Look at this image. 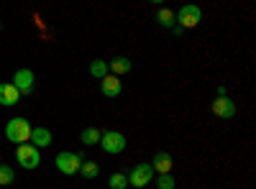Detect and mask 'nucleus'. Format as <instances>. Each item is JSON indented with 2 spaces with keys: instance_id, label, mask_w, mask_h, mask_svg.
Here are the masks:
<instances>
[{
  "instance_id": "obj_1",
  "label": "nucleus",
  "mask_w": 256,
  "mask_h": 189,
  "mask_svg": "<svg viewBox=\"0 0 256 189\" xmlns=\"http://www.w3.org/2000/svg\"><path fill=\"white\" fill-rule=\"evenodd\" d=\"M31 131H34V125L26 118H10L6 123V138L10 143H18V146L31 141Z\"/></svg>"
},
{
  "instance_id": "obj_2",
  "label": "nucleus",
  "mask_w": 256,
  "mask_h": 189,
  "mask_svg": "<svg viewBox=\"0 0 256 189\" xmlns=\"http://www.w3.org/2000/svg\"><path fill=\"white\" fill-rule=\"evenodd\" d=\"M174 20H177L180 28H195V26H200V20H202V10H200V5L187 3V5L180 8V13H174Z\"/></svg>"
},
{
  "instance_id": "obj_3",
  "label": "nucleus",
  "mask_w": 256,
  "mask_h": 189,
  "mask_svg": "<svg viewBox=\"0 0 256 189\" xmlns=\"http://www.w3.org/2000/svg\"><path fill=\"white\" fill-rule=\"evenodd\" d=\"M100 146H102V151L105 154H110V156H116V154H123L126 151V136L123 133H118V131H102V136H100Z\"/></svg>"
},
{
  "instance_id": "obj_4",
  "label": "nucleus",
  "mask_w": 256,
  "mask_h": 189,
  "mask_svg": "<svg viewBox=\"0 0 256 189\" xmlns=\"http://www.w3.org/2000/svg\"><path fill=\"white\" fill-rule=\"evenodd\" d=\"M16 159H18V164L24 166V169H36V166L41 164V154H38V149L34 143H20L18 149H16Z\"/></svg>"
},
{
  "instance_id": "obj_5",
  "label": "nucleus",
  "mask_w": 256,
  "mask_h": 189,
  "mask_svg": "<svg viewBox=\"0 0 256 189\" xmlns=\"http://www.w3.org/2000/svg\"><path fill=\"white\" fill-rule=\"evenodd\" d=\"M82 154H74V151H62L56 156V169L64 174V177H72L80 172V166H82Z\"/></svg>"
},
{
  "instance_id": "obj_6",
  "label": "nucleus",
  "mask_w": 256,
  "mask_h": 189,
  "mask_svg": "<svg viewBox=\"0 0 256 189\" xmlns=\"http://www.w3.org/2000/svg\"><path fill=\"white\" fill-rule=\"evenodd\" d=\"M128 177V187H136V189H144L146 184H152L154 179V169H152V164H136L131 174H126Z\"/></svg>"
},
{
  "instance_id": "obj_7",
  "label": "nucleus",
  "mask_w": 256,
  "mask_h": 189,
  "mask_svg": "<svg viewBox=\"0 0 256 189\" xmlns=\"http://www.w3.org/2000/svg\"><path fill=\"white\" fill-rule=\"evenodd\" d=\"M10 85H13L20 95H31V92H34V85H36V77H34L31 69L24 67V69H18V72H16V77H13Z\"/></svg>"
},
{
  "instance_id": "obj_8",
  "label": "nucleus",
  "mask_w": 256,
  "mask_h": 189,
  "mask_svg": "<svg viewBox=\"0 0 256 189\" xmlns=\"http://www.w3.org/2000/svg\"><path fill=\"white\" fill-rule=\"evenodd\" d=\"M212 113H216L218 118H233L236 115V102H233L230 97H216L212 100Z\"/></svg>"
},
{
  "instance_id": "obj_9",
  "label": "nucleus",
  "mask_w": 256,
  "mask_h": 189,
  "mask_svg": "<svg viewBox=\"0 0 256 189\" xmlns=\"http://www.w3.org/2000/svg\"><path fill=\"white\" fill-rule=\"evenodd\" d=\"M100 92L105 95V97H118L120 92H123V82L118 79V77H113V74H108L105 79H100Z\"/></svg>"
},
{
  "instance_id": "obj_10",
  "label": "nucleus",
  "mask_w": 256,
  "mask_h": 189,
  "mask_svg": "<svg viewBox=\"0 0 256 189\" xmlns=\"http://www.w3.org/2000/svg\"><path fill=\"white\" fill-rule=\"evenodd\" d=\"M172 166H174V159H172V154H166V151H159L154 159H152V169L162 177V174H169L172 172Z\"/></svg>"
},
{
  "instance_id": "obj_11",
  "label": "nucleus",
  "mask_w": 256,
  "mask_h": 189,
  "mask_svg": "<svg viewBox=\"0 0 256 189\" xmlns=\"http://www.w3.org/2000/svg\"><path fill=\"white\" fill-rule=\"evenodd\" d=\"M131 59H128V56H116V59H110L108 61V72L113 74V77H123V74H128V72H131Z\"/></svg>"
},
{
  "instance_id": "obj_12",
  "label": "nucleus",
  "mask_w": 256,
  "mask_h": 189,
  "mask_svg": "<svg viewBox=\"0 0 256 189\" xmlns=\"http://www.w3.org/2000/svg\"><path fill=\"white\" fill-rule=\"evenodd\" d=\"M20 100V92L10 85V82H3V85H0V105H3V108H10V105H16Z\"/></svg>"
},
{
  "instance_id": "obj_13",
  "label": "nucleus",
  "mask_w": 256,
  "mask_h": 189,
  "mask_svg": "<svg viewBox=\"0 0 256 189\" xmlns=\"http://www.w3.org/2000/svg\"><path fill=\"white\" fill-rule=\"evenodd\" d=\"M31 143L36 146V149H46V146H52V131L49 128H34L31 131Z\"/></svg>"
},
{
  "instance_id": "obj_14",
  "label": "nucleus",
  "mask_w": 256,
  "mask_h": 189,
  "mask_svg": "<svg viewBox=\"0 0 256 189\" xmlns=\"http://www.w3.org/2000/svg\"><path fill=\"white\" fill-rule=\"evenodd\" d=\"M80 174L88 179V182H92V179H98L100 177V164L98 161H82V166H80Z\"/></svg>"
},
{
  "instance_id": "obj_15",
  "label": "nucleus",
  "mask_w": 256,
  "mask_h": 189,
  "mask_svg": "<svg viewBox=\"0 0 256 189\" xmlns=\"http://www.w3.org/2000/svg\"><path fill=\"white\" fill-rule=\"evenodd\" d=\"M100 136H102V131H98V128H92V125H88V128L82 131V143L84 146H98L100 143Z\"/></svg>"
},
{
  "instance_id": "obj_16",
  "label": "nucleus",
  "mask_w": 256,
  "mask_h": 189,
  "mask_svg": "<svg viewBox=\"0 0 256 189\" xmlns=\"http://www.w3.org/2000/svg\"><path fill=\"white\" fill-rule=\"evenodd\" d=\"M90 74L95 77V79H105L110 72H108V61H102V59H95V61H90Z\"/></svg>"
},
{
  "instance_id": "obj_17",
  "label": "nucleus",
  "mask_w": 256,
  "mask_h": 189,
  "mask_svg": "<svg viewBox=\"0 0 256 189\" xmlns=\"http://www.w3.org/2000/svg\"><path fill=\"white\" fill-rule=\"evenodd\" d=\"M156 20H159V26H162V28H172V26L177 23V20H174V10H169V8H159Z\"/></svg>"
},
{
  "instance_id": "obj_18",
  "label": "nucleus",
  "mask_w": 256,
  "mask_h": 189,
  "mask_svg": "<svg viewBox=\"0 0 256 189\" xmlns=\"http://www.w3.org/2000/svg\"><path fill=\"white\" fill-rule=\"evenodd\" d=\"M16 182V172L8 164H0V187H10Z\"/></svg>"
},
{
  "instance_id": "obj_19",
  "label": "nucleus",
  "mask_w": 256,
  "mask_h": 189,
  "mask_svg": "<svg viewBox=\"0 0 256 189\" xmlns=\"http://www.w3.org/2000/svg\"><path fill=\"white\" fill-rule=\"evenodd\" d=\"M108 187H110V189H126V187H128V177L120 174V172H116V174H110Z\"/></svg>"
},
{
  "instance_id": "obj_20",
  "label": "nucleus",
  "mask_w": 256,
  "mask_h": 189,
  "mask_svg": "<svg viewBox=\"0 0 256 189\" xmlns=\"http://www.w3.org/2000/svg\"><path fill=\"white\" fill-rule=\"evenodd\" d=\"M174 187H177V182H174L172 174H162L159 182H156V189H174Z\"/></svg>"
},
{
  "instance_id": "obj_21",
  "label": "nucleus",
  "mask_w": 256,
  "mask_h": 189,
  "mask_svg": "<svg viewBox=\"0 0 256 189\" xmlns=\"http://www.w3.org/2000/svg\"><path fill=\"white\" fill-rule=\"evenodd\" d=\"M172 31H174V36H182V33H184V28H180V26H177V23H174V26H172Z\"/></svg>"
},
{
  "instance_id": "obj_22",
  "label": "nucleus",
  "mask_w": 256,
  "mask_h": 189,
  "mask_svg": "<svg viewBox=\"0 0 256 189\" xmlns=\"http://www.w3.org/2000/svg\"><path fill=\"white\" fill-rule=\"evenodd\" d=\"M0 28H3V23H0Z\"/></svg>"
}]
</instances>
